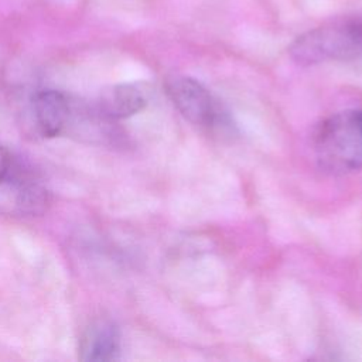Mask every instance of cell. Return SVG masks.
<instances>
[{
    "instance_id": "obj_1",
    "label": "cell",
    "mask_w": 362,
    "mask_h": 362,
    "mask_svg": "<svg viewBox=\"0 0 362 362\" xmlns=\"http://www.w3.org/2000/svg\"><path fill=\"white\" fill-rule=\"evenodd\" d=\"M288 54L303 66L359 59L362 58V17H344L311 28L290 44Z\"/></svg>"
},
{
    "instance_id": "obj_2",
    "label": "cell",
    "mask_w": 362,
    "mask_h": 362,
    "mask_svg": "<svg viewBox=\"0 0 362 362\" xmlns=\"http://www.w3.org/2000/svg\"><path fill=\"white\" fill-rule=\"evenodd\" d=\"M313 148L318 164L331 173L362 170V109L324 119L314 132Z\"/></svg>"
},
{
    "instance_id": "obj_3",
    "label": "cell",
    "mask_w": 362,
    "mask_h": 362,
    "mask_svg": "<svg viewBox=\"0 0 362 362\" xmlns=\"http://www.w3.org/2000/svg\"><path fill=\"white\" fill-rule=\"evenodd\" d=\"M165 90L177 110L192 124L216 129L226 123V115L214 95L199 81L175 75L167 79Z\"/></svg>"
},
{
    "instance_id": "obj_4",
    "label": "cell",
    "mask_w": 362,
    "mask_h": 362,
    "mask_svg": "<svg viewBox=\"0 0 362 362\" xmlns=\"http://www.w3.org/2000/svg\"><path fill=\"white\" fill-rule=\"evenodd\" d=\"M33 113L40 133L45 137H55L66 132L74 117V109L66 95L52 89L35 93Z\"/></svg>"
},
{
    "instance_id": "obj_5",
    "label": "cell",
    "mask_w": 362,
    "mask_h": 362,
    "mask_svg": "<svg viewBox=\"0 0 362 362\" xmlns=\"http://www.w3.org/2000/svg\"><path fill=\"white\" fill-rule=\"evenodd\" d=\"M120 332L109 320L93 321L79 341V358L92 362H109L119 358Z\"/></svg>"
},
{
    "instance_id": "obj_6",
    "label": "cell",
    "mask_w": 362,
    "mask_h": 362,
    "mask_svg": "<svg viewBox=\"0 0 362 362\" xmlns=\"http://www.w3.org/2000/svg\"><path fill=\"white\" fill-rule=\"evenodd\" d=\"M147 105V92L139 83H120L106 89L99 100V113L105 119L130 117Z\"/></svg>"
},
{
    "instance_id": "obj_7",
    "label": "cell",
    "mask_w": 362,
    "mask_h": 362,
    "mask_svg": "<svg viewBox=\"0 0 362 362\" xmlns=\"http://www.w3.org/2000/svg\"><path fill=\"white\" fill-rule=\"evenodd\" d=\"M11 157L10 154L0 146V184L6 181L11 173Z\"/></svg>"
}]
</instances>
